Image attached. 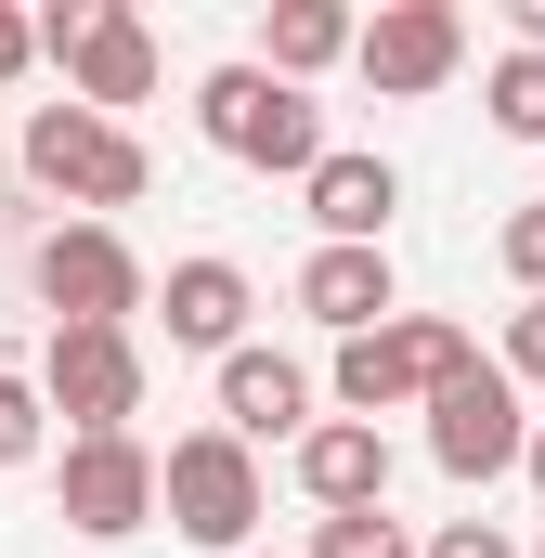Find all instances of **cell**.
I'll return each mask as SVG.
<instances>
[{"label": "cell", "instance_id": "cell-1", "mask_svg": "<svg viewBox=\"0 0 545 558\" xmlns=\"http://www.w3.org/2000/svg\"><path fill=\"white\" fill-rule=\"evenodd\" d=\"M468 364H481V338L455 312H390L377 338H338V377L325 390H338V416L377 428V416H403V403H428L441 377H468Z\"/></svg>", "mask_w": 545, "mask_h": 558}, {"label": "cell", "instance_id": "cell-2", "mask_svg": "<svg viewBox=\"0 0 545 558\" xmlns=\"http://www.w3.org/2000/svg\"><path fill=\"white\" fill-rule=\"evenodd\" d=\"M156 507H169V533L208 558H247V533H261V454L234 441V428H182L169 454H156Z\"/></svg>", "mask_w": 545, "mask_h": 558}, {"label": "cell", "instance_id": "cell-3", "mask_svg": "<svg viewBox=\"0 0 545 558\" xmlns=\"http://www.w3.org/2000/svg\"><path fill=\"white\" fill-rule=\"evenodd\" d=\"M195 131L221 143L234 169H286V182H312V156H325V105L286 92V78H261V65H208V78H195Z\"/></svg>", "mask_w": 545, "mask_h": 558}, {"label": "cell", "instance_id": "cell-4", "mask_svg": "<svg viewBox=\"0 0 545 558\" xmlns=\"http://www.w3.org/2000/svg\"><path fill=\"white\" fill-rule=\"evenodd\" d=\"M26 182L105 221V208H143L156 156H143V143L118 131V118H92V105H26Z\"/></svg>", "mask_w": 545, "mask_h": 558}, {"label": "cell", "instance_id": "cell-5", "mask_svg": "<svg viewBox=\"0 0 545 558\" xmlns=\"http://www.w3.org/2000/svg\"><path fill=\"white\" fill-rule=\"evenodd\" d=\"M39 416H65V441H118L143 416V338L131 325H52L39 351Z\"/></svg>", "mask_w": 545, "mask_h": 558}, {"label": "cell", "instance_id": "cell-6", "mask_svg": "<svg viewBox=\"0 0 545 558\" xmlns=\"http://www.w3.org/2000/svg\"><path fill=\"white\" fill-rule=\"evenodd\" d=\"M26 286H39L52 325H131L143 299H156V274L131 260L118 221H52V234L26 247Z\"/></svg>", "mask_w": 545, "mask_h": 558}, {"label": "cell", "instance_id": "cell-7", "mask_svg": "<svg viewBox=\"0 0 545 558\" xmlns=\"http://www.w3.org/2000/svg\"><path fill=\"white\" fill-rule=\"evenodd\" d=\"M351 65H364L390 105H428V92L468 65V13H455V0H377V13L351 26Z\"/></svg>", "mask_w": 545, "mask_h": 558}, {"label": "cell", "instance_id": "cell-8", "mask_svg": "<svg viewBox=\"0 0 545 558\" xmlns=\"http://www.w3.org/2000/svg\"><path fill=\"white\" fill-rule=\"evenodd\" d=\"M520 441H533V416H520L507 364H468V377L428 390V454H441V481H507Z\"/></svg>", "mask_w": 545, "mask_h": 558}, {"label": "cell", "instance_id": "cell-9", "mask_svg": "<svg viewBox=\"0 0 545 558\" xmlns=\"http://www.w3.org/2000/svg\"><path fill=\"white\" fill-rule=\"evenodd\" d=\"M52 65H65V105H92L118 131H131V105H156V26H143L131 0H78V39Z\"/></svg>", "mask_w": 545, "mask_h": 558}, {"label": "cell", "instance_id": "cell-10", "mask_svg": "<svg viewBox=\"0 0 545 558\" xmlns=\"http://www.w3.org/2000/svg\"><path fill=\"white\" fill-rule=\"evenodd\" d=\"M52 507H65V533H92V546H131L143 520H156V454H143L131 428H118V441H65V468H52Z\"/></svg>", "mask_w": 545, "mask_h": 558}, {"label": "cell", "instance_id": "cell-11", "mask_svg": "<svg viewBox=\"0 0 545 558\" xmlns=\"http://www.w3.org/2000/svg\"><path fill=\"white\" fill-rule=\"evenodd\" d=\"M299 208H312V234H325V247H390L403 169H390V156H364V143H325V156H312V182H299Z\"/></svg>", "mask_w": 545, "mask_h": 558}, {"label": "cell", "instance_id": "cell-12", "mask_svg": "<svg viewBox=\"0 0 545 558\" xmlns=\"http://www.w3.org/2000/svg\"><path fill=\"white\" fill-rule=\"evenodd\" d=\"M299 494H312L325 520L390 507V428H364V416H312V428H299Z\"/></svg>", "mask_w": 545, "mask_h": 558}, {"label": "cell", "instance_id": "cell-13", "mask_svg": "<svg viewBox=\"0 0 545 558\" xmlns=\"http://www.w3.org/2000/svg\"><path fill=\"white\" fill-rule=\"evenodd\" d=\"M299 312L325 325V338H377L403 299H390V247H312L299 260Z\"/></svg>", "mask_w": 545, "mask_h": 558}, {"label": "cell", "instance_id": "cell-14", "mask_svg": "<svg viewBox=\"0 0 545 558\" xmlns=\"http://www.w3.org/2000/svg\"><path fill=\"white\" fill-rule=\"evenodd\" d=\"M221 428L261 454V441H299L312 428V377L286 351H221Z\"/></svg>", "mask_w": 545, "mask_h": 558}, {"label": "cell", "instance_id": "cell-15", "mask_svg": "<svg viewBox=\"0 0 545 558\" xmlns=\"http://www.w3.org/2000/svg\"><path fill=\"white\" fill-rule=\"evenodd\" d=\"M156 312H169V351H247V274L234 260H169V286H156Z\"/></svg>", "mask_w": 545, "mask_h": 558}, {"label": "cell", "instance_id": "cell-16", "mask_svg": "<svg viewBox=\"0 0 545 558\" xmlns=\"http://www.w3.org/2000/svg\"><path fill=\"white\" fill-rule=\"evenodd\" d=\"M351 26H364V13H338V0H272L247 65H261V78H286V92H312L325 65H351Z\"/></svg>", "mask_w": 545, "mask_h": 558}, {"label": "cell", "instance_id": "cell-17", "mask_svg": "<svg viewBox=\"0 0 545 558\" xmlns=\"http://www.w3.org/2000/svg\"><path fill=\"white\" fill-rule=\"evenodd\" d=\"M481 105H494L507 143H545V52H507V65L481 78Z\"/></svg>", "mask_w": 545, "mask_h": 558}, {"label": "cell", "instance_id": "cell-18", "mask_svg": "<svg viewBox=\"0 0 545 558\" xmlns=\"http://www.w3.org/2000/svg\"><path fill=\"white\" fill-rule=\"evenodd\" d=\"M312 558H415V533L390 507H351V520H312Z\"/></svg>", "mask_w": 545, "mask_h": 558}, {"label": "cell", "instance_id": "cell-19", "mask_svg": "<svg viewBox=\"0 0 545 558\" xmlns=\"http://www.w3.org/2000/svg\"><path fill=\"white\" fill-rule=\"evenodd\" d=\"M39 377H26V364H0V468H26V454H39Z\"/></svg>", "mask_w": 545, "mask_h": 558}, {"label": "cell", "instance_id": "cell-20", "mask_svg": "<svg viewBox=\"0 0 545 558\" xmlns=\"http://www.w3.org/2000/svg\"><path fill=\"white\" fill-rule=\"evenodd\" d=\"M494 260L520 274V299H545V195H533V208H507V234H494Z\"/></svg>", "mask_w": 545, "mask_h": 558}, {"label": "cell", "instance_id": "cell-21", "mask_svg": "<svg viewBox=\"0 0 545 558\" xmlns=\"http://www.w3.org/2000/svg\"><path fill=\"white\" fill-rule=\"evenodd\" d=\"M494 364H507V390H545V299L507 312V351H494Z\"/></svg>", "mask_w": 545, "mask_h": 558}, {"label": "cell", "instance_id": "cell-22", "mask_svg": "<svg viewBox=\"0 0 545 558\" xmlns=\"http://www.w3.org/2000/svg\"><path fill=\"white\" fill-rule=\"evenodd\" d=\"M26 65H39V13H13V0H0V92H13Z\"/></svg>", "mask_w": 545, "mask_h": 558}, {"label": "cell", "instance_id": "cell-23", "mask_svg": "<svg viewBox=\"0 0 545 558\" xmlns=\"http://www.w3.org/2000/svg\"><path fill=\"white\" fill-rule=\"evenodd\" d=\"M415 558H520V546H507V533H494V520H455V533H441V546H415Z\"/></svg>", "mask_w": 545, "mask_h": 558}, {"label": "cell", "instance_id": "cell-24", "mask_svg": "<svg viewBox=\"0 0 545 558\" xmlns=\"http://www.w3.org/2000/svg\"><path fill=\"white\" fill-rule=\"evenodd\" d=\"M507 26H520V52H545V0H507Z\"/></svg>", "mask_w": 545, "mask_h": 558}, {"label": "cell", "instance_id": "cell-25", "mask_svg": "<svg viewBox=\"0 0 545 558\" xmlns=\"http://www.w3.org/2000/svg\"><path fill=\"white\" fill-rule=\"evenodd\" d=\"M520 468H533V494H545V416H533V441H520Z\"/></svg>", "mask_w": 545, "mask_h": 558}, {"label": "cell", "instance_id": "cell-26", "mask_svg": "<svg viewBox=\"0 0 545 558\" xmlns=\"http://www.w3.org/2000/svg\"><path fill=\"white\" fill-rule=\"evenodd\" d=\"M533 558H545V533H533Z\"/></svg>", "mask_w": 545, "mask_h": 558}]
</instances>
